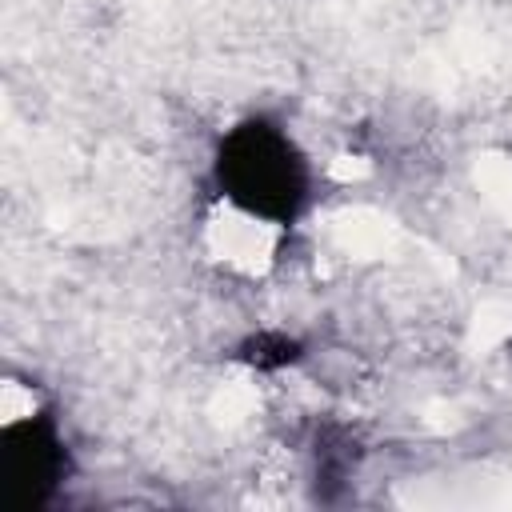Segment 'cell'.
<instances>
[{
	"label": "cell",
	"mask_w": 512,
	"mask_h": 512,
	"mask_svg": "<svg viewBox=\"0 0 512 512\" xmlns=\"http://www.w3.org/2000/svg\"><path fill=\"white\" fill-rule=\"evenodd\" d=\"M220 192L268 224H292L308 196V172L296 144L268 120H244L216 152Z\"/></svg>",
	"instance_id": "cell-1"
},
{
	"label": "cell",
	"mask_w": 512,
	"mask_h": 512,
	"mask_svg": "<svg viewBox=\"0 0 512 512\" xmlns=\"http://www.w3.org/2000/svg\"><path fill=\"white\" fill-rule=\"evenodd\" d=\"M240 356H244L248 364H256V368H284V364H292V360L300 356V344H296V340H288V336L264 332V336L248 340Z\"/></svg>",
	"instance_id": "cell-3"
},
{
	"label": "cell",
	"mask_w": 512,
	"mask_h": 512,
	"mask_svg": "<svg viewBox=\"0 0 512 512\" xmlns=\"http://www.w3.org/2000/svg\"><path fill=\"white\" fill-rule=\"evenodd\" d=\"M64 444L48 416H28L4 428V488L12 508L44 504L64 476Z\"/></svg>",
	"instance_id": "cell-2"
}]
</instances>
